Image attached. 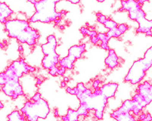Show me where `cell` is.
<instances>
[{
	"mask_svg": "<svg viewBox=\"0 0 152 121\" xmlns=\"http://www.w3.org/2000/svg\"><path fill=\"white\" fill-rule=\"evenodd\" d=\"M5 27L9 37L16 38L21 43H26L29 46L35 45L37 40L40 37L38 31L31 28L25 20H7Z\"/></svg>",
	"mask_w": 152,
	"mask_h": 121,
	"instance_id": "6da1fadb",
	"label": "cell"
},
{
	"mask_svg": "<svg viewBox=\"0 0 152 121\" xmlns=\"http://www.w3.org/2000/svg\"><path fill=\"white\" fill-rule=\"evenodd\" d=\"M75 96L79 99L80 104L85 105L88 111H94V116L97 120L102 119L108 99L102 95L99 88L93 92L88 88L81 92L75 87Z\"/></svg>",
	"mask_w": 152,
	"mask_h": 121,
	"instance_id": "7a4b0ae2",
	"label": "cell"
},
{
	"mask_svg": "<svg viewBox=\"0 0 152 121\" xmlns=\"http://www.w3.org/2000/svg\"><path fill=\"white\" fill-rule=\"evenodd\" d=\"M121 4L122 7L119 9V12L128 11L129 18L136 21L139 24V27L136 29L138 33L145 34L151 30L152 21L146 18L145 12L136 0H121Z\"/></svg>",
	"mask_w": 152,
	"mask_h": 121,
	"instance_id": "3957f363",
	"label": "cell"
},
{
	"mask_svg": "<svg viewBox=\"0 0 152 121\" xmlns=\"http://www.w3.org/2000/svg\"><path fill=\"white\" fill-rule=\"evenodd\" d=\"M59 0H40L34 4L36 9L34 15L29 19L30 22L40 21L43 23H50L56 19L62 18L61 12H56V5Z\"/></svg>",
	"mask_w": 152,
	"mask_h": 121,
	"instance_id": "277c9868",
	"label": "cell"
},
{
	"mask_svg": "<svg viewBox=\"0 0 152 121\" xmlns=\"http://www.w3.org/2000/svg\"><path fill=\"white\" fill-rule=\"evenodd\" d=\"M151 65L152 47H150L145 53L144 58L133 62L128 74L125 77V81H129L133 85L139 83L146 75V72L151 67Z\"/></svg>",
	"mask_w": 152,
	"mask_h": 121,
	"instance_id": "5b68a950",
	"label": "cell"
},
{
	"mask_svg": "<svg viewBox=\"0 0 152 121\" xmlns=\"http://www.w3.org/2000/svg\"><path fill=\"white\" fill-rule=\"evenodd\" d=\"M50 111L48 103L42 98L37 101H27L21 109V113L31 121H36L40 118L45 119L50 114Z\"/></svg>",
	"mask_w": 152,
	"mask_h": 121,
	"instance_id": "8992f818",
	"label": "cell"
},
{
	"mask_svg": "<svg viewBox=\"0 0 152 121\" xmlns=\"http://www.w3.org/2000/svg\"><path fill=\"white\" fill-rule=\"evenodd\" d=\"M56 47L57 40L54 35L47 37V42L41 46L42 52L45 55L42 60V65L44 69H50L59 63V56L56 52Z\"/></svg>",
	"mask_w": 152,
	"mask_h": 121,
	"instance_id": "52a82bcc",
	"label": "cell"
},
{
	"mask_svg": "<svg viewBox=\"0 0 152 121\" xmlns=\"http://www.w3.org/2000/svg\"><path fill=\"white\" fill-rule=\"evenodd\" d=\"M36 69L34 67L30 66L23 59L15 60L7 68V69L4 72V75L6 78V81L11 78H20L22 77L23 75L27 74L29 72L34 73Z\"/></svg>",
	"mask_w": 152,
	"mask_h": 121,
	"instance_id": "ba28073f",
	"label": "cell"
},
{
	"mask_svg": "<svg viewBox=\"0 0 152 121\" xmlns=\"http://www.w3.org/2000/svg\"><path fill=\"white\" fill-rule=\"evenodd\" d=\"M86 50L85 44L81 45H74L69 50V54L61 60H59V64L61 66H64L68 69H72L73 64L77 59H79Z\"/></svg>",
	"mask_w": 152,
	"mask_h": 121,
	"instance_id": "9c48e42d",
	"label": "cell"
},
{
	"mask_svg": "<svg viewBox=\"0 0 152 121\" xmlns=\"http://www.w3.org/2000/svg\"><path fill=\"white\" fill-rule=\"evenodd\" d=\"M2 92L4 94L12 99H16L21 95H24L22 87L19 83L18 78H11L8 79L2 85Z\"/></svg>",
	"mask_w": 152,
	"mask_h": 121,
	"instance_id": "30bf717a",
	"label": "cell"
},
{
	"mask_svg": "<svg viewBox=\"0 0 152 121\" xmlns=\"http://www.w3.org/2000/svg\"><path fill=\"white\" fill-rule=\"evenodd\" d=\"M136 93L139 94L149 104H151L152 101V85L148 81H145L144 83L138 85Z\"/></svg>",
	"mask_w": 152,
	"mask_h": 121,
	"instance_id": "8fae6325",
	"label": "cell"
},
{
	"mask_svg": "<svg viewBox=\"0 0 152 121\" xmlns=\"http://www.w3.org/2000/svg\"><path fill=\"white\" fill-rule=\"evenodd\" d=\"M118 84L116 83H108L105 84L102 87H100L99 89L100 90L102 95L105 96L107 99L110 98H113L116 95L117 91Z\"/></svg>",
	"mask_w": 152,
	"mask_h": 121,
	"instance_id": "7c38bea8",
	"label": "cell"
},
{
	"mask_svg": "<svg viewBox=\"0 0 152 121\" xmlns=\"http://www.w3.org/2000/svg\"><path fill=\"white\" fill-rule=\"evenodd\" d=\"M135 101L133 100H126L123 103L122 106L119 107V109L116 110L115 111L111 114V117L113 118H115L116 116H118L119 114H123V113L130 112L132 111L133 107L135 106Z\"/></svg>",
	"mask_w": 152,
	"mask_h": 121,
	"instance_id": "4fadbf2b",
	"label": "cell"
},
{
	"mask_svg": "<svg viewBox=\"0 0 152 121\" xmlns=\"http://www.w3.org/2000/svg\"><path fill=\"white\" fill-rule=\"evenodd\" d=\"M105 64L107 65V67L110 68V69H113L119 65L118 56L116 55L115 50H113V49L109 50V55L106 58Z\"/></svg>",
	"mask_w": 152,
	"mask_h": 121,
	"instance_id": "5bb4252c",
	"label": "cell"
},
{
	"mask_svg": "<svg viewBox=\"0 0 152 121\" xmlns=\"http://www.w3.org/2000/svg\"><path fill=\"white\" fill-rule=\"evenodd\" d=\"M13 14V11L5 3L0 2V22L5 24L8 18Z\"/></svg>",
	"mask_w": 152,
	"mask_h": 121,
	"instance_id": "9a60e30c",
	"label": "cell"
},
{
	"mask_svg": "<svg viewBox=\"0 0 152 121\" xmlns=\"http://www.w3.org/2000/svg\"><path fill=\"white\" fill-rule=\"evenodd\" d=\"M78 114L77 111H74L72 109L68 110L67 114L66 116L62 117L61 119L64 121H78Z\"/></svg>",
	"mask_w": 152,
	"mask_h": 121,
	"instance_id": "2e32d148",
	"label": "cell"
},
{
	"mask_svg": "<svg viewBox=\"0 0 152 121\" xmlns=\"http://www.w3.org/2000/svg\"><path fill=\"white\" fill-rule=\"evenodd\" d=\"M8 120L10 121H24L25 120V117L22 113H20L18 111H15L8 115Z\"/></svg>",
	"mask_w": 152,
	"mask_h": 121,
	"instance_id": "e0dca14e",
	"label": "cell"
},
{
	"mask_svg": "<svg viewBox=\"0 0 152 121\" xmlns=\"http://www.w3.org/2000/svg\"><path fill=\"white\" fill-rule=\"evenodd\" d=\"M116 120L119 121H135V119L130 114V112L123 113V114H119L118 116L114 118Z\"/></svg>",
	"mask_w": 152,
	"mask_h": 121,
	"instance_id": "ac0fdd59",
	"label": "cell"
},
{
	"mask_svg": "<svg viewBox=\"0 0 152 121\" xmlns=\"http://www.w3.org/2000/svg\"><path fill=\"white\" fill-rule=\"evenodd\" d=\"M132 100H135V102L138 103V104H140V105L142 106L143 108L149 104V103L148 102L147 100H145L144 98H142V96H141V95H139V94H138V93H136V95H134V97H133Z\"/></svg>",
	"mask_w": 152,
	"mask_h": 121,
	"instance_id": "d6986e66",
	"label": "cell"
},
{
	"mask_svg": "<svg viewBox=\"0 0 152 121\" xmlns=\"http://www.w3.org/2000/svg\"><path fill=\"white\" fill-rule=\"evenodd\" d=\"M103 24H104V27H105L106 28H107V29H109V30L113 29V28H116V27L118 26L117 23L115 22L114 21H113L112 19L107 18Z\"/></svg>",
	"mask_w": 152,
	"mask_h": 121,
	"instance_id": "ffe728a7",
	"label": "cell"
},
{
	"mask_svg": "<svg viewBox=\"0 0 152 121\" xmlns=\"http://www.w3.org/2000/svg\"><path fill=\"white\" fill-rule=\"evenodd\" d=\"M88 112H89V111L88 110V108L85 105H82V104H81L80 107H78V109L77 110L78 116L87 117L88 115Z\"/></svg>",
	"mask_w": 152,
	"mask_h": 121,
	"instance_id": "44dd1931",
	"label": "cell"
},
{
	"mask_svg": "<svg viewBox=\"0 0 152 121\" xmlns=\"http://www.w3.org/2000/svg\"><path fill=\"white\" fill-rule=\"evenodd\" d=\"M97 38H98V40L101 41V43H108V41H109V40L107 39V36H106V34L98 33L97 34Z\"/></svg>",
	"mask_w": 152,
	"mask_h": 121,
	"instance_id": "7402d4cb",
	"label": "cell"
},
{
	"mask_svg": "<svg viewBox=\"0 0 152 121\" xmlns=\"http://www.w3.org/2000/svg\"><path fill=\"white\" fill-rule=\"evenodd\" d=\"M139 120L142 121H151L152 117L150 114H141L139 117Z\"/></svg>",
	"mask_w": 152,
	"mask_h": 121,
	"instance_id": "603a6c76",
	"label": "cell"
},
{
	"mask_svg": "<svg viewBox=\"0 0 152 121\" xmlns=\"http://www.w3.org/2000/svg\"><path fill=\"white\" fill-rule=\"evenodd\" d=\"M96 15H97V21L101 23V24H104V21H105L106 19H107V17H106L105 15H104L103 14H101V13H100V12H97V14H96Z\"/></svg>",
	"mask_w": 152,
	"mask_h": 121,
	"instance_id": "cb8c5ba5",
	"label": "cell"
},
{
	"mask_svg": "<svg viewBox=\"0 0 152 121\" xmlns=\"http://www.w3.org/2000/svg\"><path fill=\"white\" fill-rule=\"evenodd\" d=\"M117 28H118V29L119 30V31H121L122 34H124L125 32H126V31L128 30L129 27L127 26L126 24H119V25L117 26Z\"/></svg>",
	"mask_w": 152,
	"mask_h": 121,
	"instance_id": "d4e9b609",
	"label": "cell"
},
{
	"mask_svg": "<svg viewBox=\"0 0 152 121\" xmlns=\"http://www.w3.org/2000/svg\"><path fill=\"white\" fill-rule=\"evenodd\" d=\"M57 73H58V67H56V66H53V67L49 69V73L53 76H58Z\"/></svg>",
	"mask_w": 152,
	"mask_h": 121,
	"instance_id": "484cf974",
	"label": "cell"
},
{
	"mask_svg": "<svg viewBox=\"0 0 152 121\" xmlns=\"http://www.w3.org/2000/svg\"><path fill=\"white\" fill-rule=\"evenodd\" d=\"M66 68L64 67V66H61L59 68H58V76H63L66 73Z\"/></svg>",
	"mask_w": 152,
	"mask_h": 121,
	"instance_id": "4316f807",
	"label": "cell"
},
{
	"mask_svg": "<svg viewBox=\"0 0 152 121\" xmlns=\"http://www.w3.org/2000/svg\"><path fill=\"white\" fill-rule=\"evenodd\" d=\"M40 98H41V95H40V93H39V92H37V93L34 95L33 97L31 98V100H32V101H37V100H40Z\"/></svg>",
	"mask_w": 152,
	"mask_h": 121,
	"instance_id": "83f0119b",
	"label": "cell"
},
{
	"mask_svg": "<svg viewBox=\"0 0 152 121\" xmlns=\"http://www.w3.org/2000/svg\"><path fill=\"white\" fill-rule=\"evenodd\" d=\"M5 82H6V78H5L4 73H0V85H3Z\"/></svg>",
	"mask_w": 152,
	"mask_h": 121,
	"instance_id": "f1b7e54d",
	"label": "cell"
},
{
	"mask_svg": "<svg viewBox=\"0 0 152 121\" xmlns=\"http://www.w3.org/2000/svg\"><path fill=\"white\" fill-rule=\"evenodd\" d=\"M100 83V81L99 79H95L94 81L93 85H92V86H93V88L94 90H96V89H98Z\"/></svg>",
	"mask_w": 152,
	"mask_h": 121,
	"instance_id": "f546056e",
	"label": "cell"
},
{
	"mask_svg": "<svg viewBox=\"0 0 152 121\" xmlns=\"http://www.w3.org/2000/svg\"><path fill=\"white\" fill-rule=\"evenodd\" d=\"M66 92H67L68 94L75 95V88H70V87H68V88H66Z\"/></svg>",
	"mask_w": 152,
	"mask_h": 121,
	"instance_id": "4dcf8cb0",
	"label": "cell"
},
{
	"mask_svg": "<svg viewBox=\"0 0 152 121\" xmlns=\"http://www.w3.org/2000/svg\"><path fill=\"white\" fill-rule=\"evenodd\" d=\"M76 88H78L79 91H81V92H84V91H85L87 89V88L85 86V85L83 83H78Z\"/></svg>",
	"mask_w": 152,
	"mask_h": 121,
	"instance_id": "1f68e13d",
	"label": "cell"
},
{
	"mask_svg": "<svg viewBox=\"0 0 152 121\" xmlns=\"http://www.w3.org/2000/svg\"><path fill=\"white\" fill-rule=\"evenodd\" d=\"M90 38H91V41L94 44H97V43H98L99 40H98V38H97V36L91 37H90Z\"/></svg>",
	"mask_w": 152,
	"mask_h": 121,
	"instance_id": "d6a6232c",
	"label": "cell"
},
{
	"mask_svg": "<svg viewBox=\"0 0 152 121\" xmlns=\"http://www.w3.org/2000/svg\"><path fill=\"white\" fill-rule=\"evenodd\" d=\"M100 47H101V48L105 49V50H109L110 49V48L109 46H108V43H100Z\"/></svg>",
	"mask_w": 152,
	"mask_h": 121,
	"instance_id": "836d02e7",
	"label": "cell"
},
{
	"mask_svg": "<svg viewBox=\"0 0 152 121\" xmlns=\"http://www.w3.org/2000/svg\"><path fill=\"white\" fill-rule=\"evenodd\" d=\"M88 28H85V27H82V28L80 29V31H81V33L83 35H87V32H88Z\"/></svg>",
	"mask_w": 152,
	"mask_h": 121,
	"instance_id": "e575fe53",
	"label": "cell"
},
{
	"mask_svg": "<svg viewBox=\"0 0 152 121\" xmlns=\"http://www.w3.org/2000/svg\"><path fill=\"white\" fill-rule=\"evenodd\" d=\"M67 1H69V2H72L73 4H78L79 3L81 0H67Z\"/></svg>",
	"mask_w": 152,
	"mask_h": 121,
	"instance_id": "d590c367",
	"label": "cell"
},
{
	"mask_svg": "<svg viewBox=\"0 0 152 121\" xmlns=\"http://www.w3.org/2000/svg\"><path fill=\"white\" fill-rule=\"evenodd\" d=\"M149 0H138L137 2H138V4H140V5H142V4H144L145 2H148Z\"/></svg>",
	"mask_w": 152,
	"mask_h": 121,
	"instance_id": "8d00e7d4",
	"label": "cell"
},
{
	"mask_svg": "<svg viewBox=\"0 0 152 121\" xmlns=\"http://www.w3.org/2000/svg\"><path fill=\"white\" fill-rule=\"evenodd\" d=\"M43 79H41V78H37V84L38 85H41V84L43 83Z\"/></svg>",
	"mask_w": 152,
	"mask_h": 121,
	"instance_id": "74e56055",
	"label": "cell"
},
{
	"mask_svg": "<svg viewBox=\"0 0 152 121\" xmlns=\"http://www.w3.org/2000/svg\"><path fill=\"white\" fill-rule=\"evenodd\" d=\"M53 113H54V115H55V117H59V111H58V110H57V109L54 110Z\"/></svg>",
	"mask_w": 152,
	"mask_h": 121,
	"instance_id": "f35d334b",
	"label": "cell"
},
{
	"mask_svg": "<svg viewBox=\"0 0 152 121\" xmlns=\"http://www.w3.org/2000/svg\"><path fill=\"white\" fill-rule=\"evenodd\" d=\"M66 86V81H61V84H60L61 88H65Z\"/></svg>",
	"mask_w": 152,
	"mask_h": 121,
	"instance_id": "ab89813d",
	"label": "cell"
},
{
	"mask_svg": "<svg viewBox=\"0 0 152 121\" xmlns=\"http://www.w3.org/2000/svg\"><path fill=\"white\" fill-rule=\"evenodd\" d=\"M61 21V19L60 18H57L56 19L55 21H54V22H55V25H58L59 24V23Z\"/></svg>",
	"mask_w": 152,
	"mask_h": 121,
	"instance_id": "60d3db41",
	"label": "cell"
},
{
	"mask_svg": "<svg viewBox=\"0 0 152 121\" xmlns=\"http://www.w3.org/2000/svg\"><path fill=\"white\" fill-rule=\"evenodd\" d=\"M151 31H152L151 30H150V31H147V32L145 33V34L148 35V36H151V35H152V32H151Z\"/></svg>",
	"mask_w": 152,
	"mask_h": 121,
	"instance_id": "b9f144b4",
	"label": "cell"
},
{
	"mask_svg": "<svg viewBox=\"0 0 152 121\" xmlns=\"http://www.w3.org/2000/svg\"><path fill=\"white\" fill-rule=\"evenodd\" d=\"M28 1H29V2H31V3H33L34 5V4L37 2V0H28Z\"/></svg>",
	"mask_w": 152,
	"mask_h": 121,
	"instance_id": "7bdbcfd3",
	"label": "cell"
},
{
	"mask_svg": "<svg viewBox=\"0 0 152 121\" xmlns=\"http://www.w3.org/2000/svg\"><path fill=\"white\" fill-rule=\"evenodd\" d=\"M18 50H19V51H20V52H21V51H22V50H23L22 46H21V45L19 46V47H18Z\"/></svg>",
	"mask_w": 152,
	"mask_h": 121,
	"instance_id": "ee69618b",
	"label": "cell"
},
{
	"mask_svg": "<svg viewBox=\"0 0 152 121\" xmlns=\"http://www.w3.org/2000/svg\"><path fill=\"white\" fill-rule=\"evenodd\" d=\"M59 28H60L61 30H63L65 28V26L63 24H61V25H59Z\"/></svg>",
	"mask_w": 152,
	"mask_h": 121,
	"instance_id": "f6af8a7d",
	"label": "cell"
},
{
	"mask_svg": "<svg viewBox=\"0 0 152 121\" xmlns=\"http://www.w3.org/2000/svg\"><path fill=\"white\" fill-rule=\"evenodd\" d=\"M3 107H4L3 104H2V103L1 102V101H0V109H2V108H3Z\"/></svg>",
	"mask_w": 152,
	"mask_h": 121,
	"instance_id": "bcb514c9",
	"label": "cell"
},
{
	"mask_svg": "<svg viewBox=\"0 0 152 121\" xmlns=\"http://www.w3.org/2000/svg\"><path fill=\"white\" fill-rule=\"evenodd\" d=\"M64 81H66V82H67V81H69V78H68V77H65V78H64Z\"/></svg>",
	"mask_w": 152,
	"mask_h": 121,
	"instance_id": "7dc6e473",
	"label": "cell"
},
{
	"mask_svg": "<svg viewBox=\"0 0 152 121\" xmlns=\"http://www.w3.org/2000/svg\"><path fill=\"white\" fill-rule=\"evenodd\" d=\"M0 47H1V48H3V44H2V43H1V42H0Z\"/></svg>",
	"mask_w": 152,
	"mask_h": 121,
	"instance_id": "c3c4849f",
	"label": "cell"
},
{
	"mask_svg": "<svg viewBox=\"0 0 152 121\" xmlns=\"http://www.w3.org/2000/svg\"><path fill=\"white\" fill-rule=\"evenodd\" d=\"M97 1L99 2H104L105 0H97Z\"/></svg>",
	"mask_w": 152,
	"mask_h": 121,
	"instance_id": "681fc988",
	"label": "cell"
}]
</instances>
